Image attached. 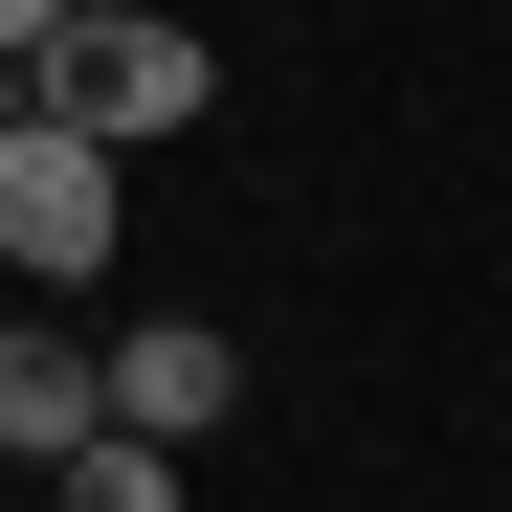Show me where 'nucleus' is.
Returning <instances> with one entry per match:
<instances>
[{"instance_id":"obj_5","label":"nucleus","mask_w":512,"mask_h":512,"mask_svg":"<svg viewBox=\"0 0 512 512\" xmlns=\"http://www.w3.org/2000/svg\"><path fill=\"white\" fill-rule=\"evenodd\" d=\"M45 512H201V490H179V446H134V423H112V446H90V468H67Z\"/></svg>"},{"instance_id":"obj_1","label":"nucleus","mask_w":512,"mask_h":512,"mask_svg":"<svg viewBox=\"0 0 512 512\" xmlns=\"http://www.w3.org/2000/svg\"><path fill=\"white\" fill-rule=\"evenodd\" d=\"M23 90H45V134H179L223 67H201V23H112V0H90V23L23 67Z\"/></svg>"},{"instance_id":"obj_7","label":"nucleus","mask_w":512,"mask_h":512,"mask_svg":"<svg viewBox=\"0 0 512 512\" xmlns=\"http://www.w3.org/2000/svg\"><path fill=\"white\" fill-rule=\"evenodd\" d=\"M23 112H45V90H23V67H0V134H23Z\"/></svg>"},{"instance_id":"obj_2","label":"nucleus","mask_w":512,"mask_h":512,"mask_svg":"<svg viewBox=\"0 0 512 512\" xmlns=\"http://www.w3.org/2000/svg\"><path fill=\"white\" fill-rule=\"evenodd\" d=\"M0 268H112V134H0Z\"/></svg>"},{"instance_id":"obj_3","label":"nucleus","mask_w":512,"mask_h":512,"mask_svg":"<svg viewBox=\"0 0 512 512\" xmlns=\"http://www.w3.org/2000/svg\"><path fill=\"white\" fill-rule=\"evenodd\" d=\"M223 401H245V357H223L201 312H134V334H112V423H134V446H201Z\"/></svg>"},{"instance_id":"obj_4","label":"nucleus","mask_w":512,"mask_h":512,"mask_svg":"<svg viewBox=\"0 0 512 512\" xmlns=\"http://www.w3.org/2000/svg\"><path fill=\"white\" fill-rule=\"evenodd\" d=\"M0 446H23V468H90L112 446V357H90V334H0Z\"/></svg>"},{"instance_id":"obj_6","label":"nucleus","mask_w":512,"mask_h":512,"mask_svg":"<svg viewBox=\"0 0 512 512\" xmlns=\"http://www.w3.org/2000/svg\"><path fill=\"white\" fill-rule=\"evenodd\" d=\"M67 23H90V0H0V67H45V45H67Z\"/></svg>"}]
</instances>
